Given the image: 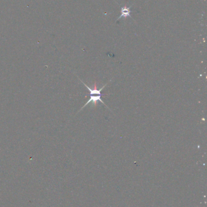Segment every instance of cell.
I'll use <instances>...</instances> for the list:
<instances>
[{
  "instance_id": "1",
  "label": "cell",
  "mask_w": 207,
  "mask_h": 207,
  "mask_svg": "<svg viewBox=\"0 0 207 207\" xmlns=\"http://www.w3.org/2000/svg\"><path fill=\"white\" fill-rule=\"evenodd\" d=\"M80 80V81H81V82L83 84V85L88 89V90L90 91V99H89V100L88 101V102L83 106V107H82V108L80 109V111H81V110L82 109H83V108H84L86 106H88V104H90V103H92V104L94 105V106H96L97 104V102L99 101V102H101L104 106H105L107 108L109 109V110H110L109 108H108V106L105 104V102L102 101V99H101V96H103V95L102 94H101V91L103 90V89L107 85V84H105V85H103L101 89H97V84H96V82H95V84H94V86H93V87H91V88H90V87H89L84 82H83V81H81V80Z\"/></svg>"
},
{
  "instance_id": "2",
  "label": "cell",
  "mask_w": 207,
  "mask_h": 207,
  "mask_svg": "<svg viewBox=\"0 0 207 207\" xmlns=\"http://www.w3.org/2000/svg\"><path fill=\"white\" fill-rule=\"evenodd\" d=\"M129 9V8H123L122 10V15L119 17V18H122V17H126L127 16H129L131 13V11Z\"/></svg>"
}]
</instances>
